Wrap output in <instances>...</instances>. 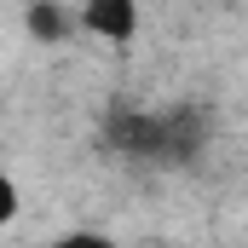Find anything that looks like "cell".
Segmentation results:
<instances>
[{
  "label": "cell",
  "mask_w": 248,
  "mask_h": 248,
  "mask_svg": "<svg viewBox=\"0 0 248 248\" xmlns=\"http://www.w3.org/2000/svg\"><path fill=\"white\" fill-rule=\"evenodd\" d=\"M104 139L133 162H185L202 144V116L196 110H116L104 122Z\"/></svg>",
  "instance_id": "6da1fadb"
},
{
  "label": "cell",
  "mask_w": 248,
  "mask_h": 248,
  "mask_svg": "<svg viewBox=\"0 0 248 248\" xmlns=\"http://www.w3.org/2000/svg\"><path fill=\"white\" fill-rule=\"evenodd\" d=\"M29 29H35L41 41H58V35H63V17H58V6H35V12H29Z\"/></svg>",
  "instance_id": "3957f363"
},
{
  "label": "cell",
  "mask_w": 248,
  "mask_h": 248,
  "mask_svg": "<svg viewBox=\"0 0 248 248\" xmlns=\"http://www.w3.org/2000/svg\"><path fill=\"white\" fill-rule=\"evenodd\" d=\"M12 214H17V185H12V179L0 173V225H6Z\"/></svg>",
  "instance_id": "5b68a950"
},
{
  "label": "cell",
  "mask_w": 248,
  "mask_h": 248,
  "mask_svg": "<svg viewBox=\"0 0 248 248\" xmlns=\"http://www.w3.org/2000/svg\"><path fill=\"white\" fill-rule=\"evenodd\" d=\"M58 248H116L110 237H93V231H69V237H58Z\"/></svg>",
  "instance_id": "277c9868"
},
{
  "label": "cell",
  "mask_w": 248,
  "mask_h": 248,
  "mask_svg": "<svg viewBox=\"0 0 248 248\" xmlns=\"http://www.w3.org/2000/svg\"><path fill=\"white\" fill-rule=\"evenodd\" d=\"M81 23H87L93 35H104V41H127V35L139 29V6H133V0H87Z\"/></svg>",
  "instance_id": "7a4b0ae2"
}]
</instances>
